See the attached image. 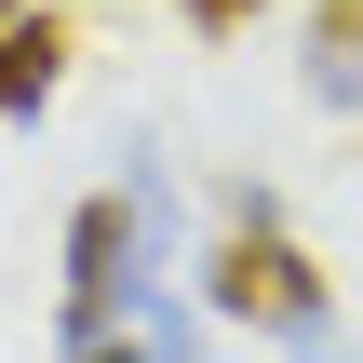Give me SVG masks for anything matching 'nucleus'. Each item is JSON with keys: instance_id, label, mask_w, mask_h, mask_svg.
I'll return each mask as SVG.
<instances>
[{"instance_id": "1", "label": "nucleus", "mask_w": 363, "mask_h": 363, "mask_svg": "<svg viewBox=\"0 0 363 363\" xmlns=\"http://www.w3.org/2000/svg\"><path fill=\"white\" fill-rule=\"evenodd\" d=\"M162 269H175V202H162V175L94 189V202L67 216V296H54V350H108V337H121V310H135Z\"/></svg>"}, {"instance_id": "2", "label": "nucleus", "mask_w": 363, "mask_h": 363, "mask_svg": "<svg viewBox=\"0 0 363 363\" xmlns=\"http://www.w3.org/2000/svg\"><path fill=\"white\" fill-rule=\"evenodd\" d=\"M202 310L256 323V337H337V283L283 242V216H216L202 242Z\"/></svg>"}, {"instance_id": "3", "label": "nucleus", "mask_w": 363, "mask_h": 363, "mask_svg": "<svg viewBox=\"0 0 363 363\" xmlns=\"http://www.w3.org/2000/svg\"><path fill=\"white\" fill-rule=\"evenodd\" d=\"M67 54H81V40H67L54 13H13V27H0V121H40V108L67 94Z\"/></svg>"}, {"instance_id": "4", "label": "nucleus", "mask_w": 363, "mask_h": 363, "mask_svg": "<svg viewBox=\"0 0 363 363\" xmlns=\"http://www.w3.org/2000/svg\"><path fill=\"white\" fill-rule=\"evenodd\" d=\"M296 81H310V108L363 121V0H310V54H296Z\"/></svg>"}, {"instance_id": "5", "label": "nucleus", "mask_w": 363, "mask_h": 363, "mask_svg": "<svg viewBox=\"0 0 363 363\" xmlns=\"http://www.w3.org/2000/svg\"><path fill=\"white\" fill-rule=\"evenodd\" d=\"M202 323H216V310H202V296H162V283L121 310V337H135V350H202Z\"/></svg>"}, {"instance_id": "6", "label": "nucleus", "mask_w": 363, "mask_h": 363, "mask_svg": "<svg viewBox=\"0 0 363 363\" xmlns=\"http://www.w3.org/2000/svg\"><path fill=\"white\" fill-rule=\"evenodd\" d=\"M175 13H189V27H202V40H242V27H256V13H269V0H175Z\"/></svg>"}, {"instance_id": "7", "label": "nucleus", "mask_w": 363, "mask_h": 363, "mask_svg": "<svg viewBox=\"0 0 363 363\" xmlns=\"http://www.w3.org/2000/svg\"><path fill=\"white\" fill-rule=\"evenodd\" d=\"M13 13H27V0H0V27H13Z\"/></svg>"}]
</instances>
